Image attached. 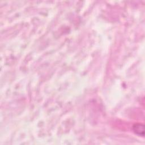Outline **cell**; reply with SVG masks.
Returning <instances> with one entry per match:
<instances>
[{"label": "cell", "instance_id": "1", "mask_svg": "<svg viewBox=\"0 0 145 145\" xmlns=\"http://www.w3.org/2000/svg\"><path fill=\"white\" fill-rule=\"evenodd\" d=\"M133 130L138 135L143 137L144 135V126L142 123L135 124L133 126Z\"/></svg>", "mask_w": 145, "mask_h": 145}]
</instances>
